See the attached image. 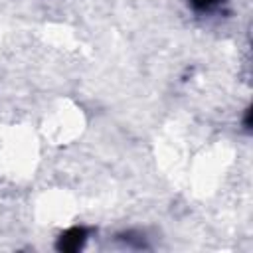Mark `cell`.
<instances>
[{"mask_svg":"<svg viewBox=\"0 0 253 253\" xmlns=\"http://www.w3.org/2000/svg\"><path fill=\"white\" fill-rule=\"evenodd\" d=\"M87 237V231L83 227H71L65 233H61L59 241H57V249L59 251H77L83 247Z\"/></svg>","mask_w":253,"mask_h":253,"instance_id":"1","label":"cell"},{"mask_svg":"<svg viewBox=\"0 0 253 253\" xmlns=\"http://www.w3.org/2000/svg\"><path fill=\"white\" fill-rule=\"evenodd\" d=\"M219 0H190V4L194 6V8H198V10H208V8H211V6H215Z\"/></svg>","mask_w":253,"mask_h":253,"instance_id":"2","label":"cell"}]
</instances>
